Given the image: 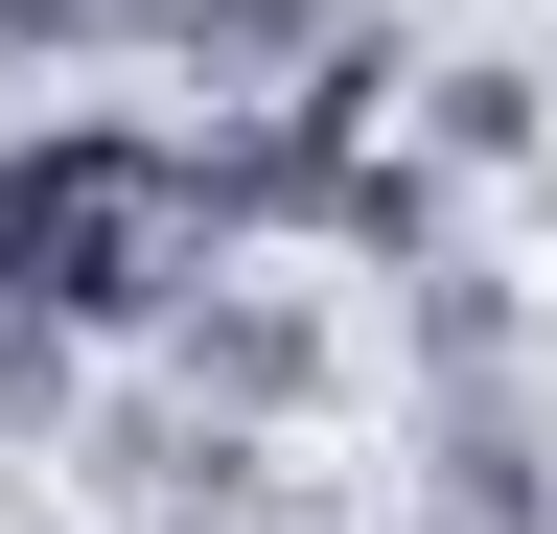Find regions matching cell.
<instances>
[{
    "instance_id": "cell-1",
    "label": "cell",
    "mask_w": 557,
    "mask_h": 534,
    "mask_svg": "<svg viewBox=\"0 0 557 534\" xmlns=\"http://www.w3.org/2000/svg\"><path fill=\"white\" fill-rule=\"evenodd\" d=\"M163 372L209 395V419H278V442H302L325 395H348V302L278 280V256H209V280L163 302Z\"/></svg>"
},
{
    "instance_id": "cell-2",
    "label": "cell",
    "mask_w": 557,
    "mask_h": 534,
    "mask_svg": "<svg viewBox=\"0 0 557 534\" xmlns=\"http://www.w3.org/2000/svg\"><path fill=\"white\" fill-rule=\"evenodd\" d=\"M418 511H465V534H557V395H534V372L418 395Z\"/></svg>"
},
{
    "instance_id": "cell-3",
    "label": "cell",
    "mask_w": 557,
    "mask_h": 534,
    "mask_svg": "<svg viewBox=\"0 0 557 534\" xmlns=\"http://www.w3.org/2000/svg\"><path fill=\"white\" fill-rule=\"evenodd\" d=\"M395 140L442 163V186H534L557 71H534V47H418V71H395Z\"/></svg>"
},
{
    "instance_id": "cell-4",
    "label": "cell",
    "mask_w": 557,
    "mask_h": 534,
    "mask_svg": "<svg viewBox=\"0 0 557 534\" xmlns=\"http://www.w3.org/2000/svg\"><path fill=\"white\" fill-rule=\"evenodd\" d=\"M372 0H163V71L186 94H325V71H372Z\"/></svg>"
},
{
    "instance_id": "cell-5",
    "label": "cell",
    "mask_w": 557,
    "mask_h": 534,
    "mask_svg": "<svg viewBox=\"0 0 557 534\" xmlns=\"http://www.w3.org/2000/svg\"><path fill=\"white\" fill-rule=\"evenodd\" d=\"M395 372H418V395H487V372H534V302H511V256H487V233H442V256L395 280Z\"/></svg>"
},
{
    "instance_id": "cell-6",
    "label": "cell",
    "mask_w": 557,
    "mask_h": 534,
    "mask_svg": "<svg viewBox=\"0 0 557 534\" xmlns=\"http://www.w3.org/2000/svg\"><path fill=\"white\" fill-rule=\"evenodd\" d=\"M47 442H94V325L0 302V464H47Z\"/></svg>"
},
{
    "instance_id": "cell-7",
    "label": "cell",
    "mask_w": 557,
    "mask_h": 534,
    "mask_svg": "<svg viewBox=\"0 0 557 534\" xmlns=\"http://www.w3.org/2000/svg\"><path fill=\"white\" fill-rule=\"evenodd\" d=\"M94 47H163V0H0V71H94Z\"/></svg>"
},
{
    "instance_id": "cell-8",
    "label": "cell",
    "mask_w": 557,
    "mask_h": 534,
    "mask_svg": "<svg viewBox=\"0 0 557 534\" xmlns=\"http://www.w3.org/2000/svg\"><path fill=\"white\" fill-rule=\"evenodd\" d=\"M325 534H465V511H325Z\"/></svg>"
},
{
    "instance_id": "cell-9",
    "label": "cell",
    "mask_w": 557,
    "mask_h": 534,
    "mask_svg": "<svg viewBox=\"0 0 557 534\" xmlns=\"http://www.w3.org/2000/svg\"><path fill=\"white\" fill-rule=\"evenodd\" d=\"M534 71H557V24H534Z\"/></svg>"
}]
</instances>
